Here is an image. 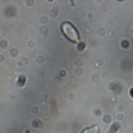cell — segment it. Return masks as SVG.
Masks as SVG:
<instances>
[{
  "instance_id": "7a4b0ae2",
  "label": "cell",
  "mask_w": 133,
  "mask_h": 133,
  "mask_svg": "<svg viewBox=\"0 0 133 133\" xmlns=\"http://www.w3.org/2000/svg\"><path fill=\"white\" fill-rule=\"evenodd\" d=\"M83 133H98V128L96 127H92L85 130Z\"/></svg>"
},
{
  "instance_id": "6da1fadb",
  "label": "cell",
  "mask_w": 133,
  "mask_h": 133,
  "mask_svg": "<svg viewBox=\"0 0 133 133\" xmlns=\"http://www.w3.org/2000/svg\"><path fill=\"white\" fill-rule=\"evenodd\" d=\"M62 29L64 35L70 40L73 42L78 41V33L71 25L67 23H64L62 26Z\"/></svg>"
}]
</instances>
